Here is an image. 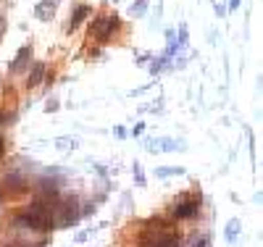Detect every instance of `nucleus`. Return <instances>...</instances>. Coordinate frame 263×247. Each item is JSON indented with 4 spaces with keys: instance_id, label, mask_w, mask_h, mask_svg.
<instances>
[{
    "instance_id": "nucleus-1",
    "label": "nucleus",
    "mask_w": 263,
    "mask_h": 247,
    "mask_svg": "<svg viewBox=\"0 0 263 247\" xmlns=\"http://www.w3.org/2000/svg\"><path fill=\"white\" fill-rule=\"evenodd\" d=\"M119 24H121V21H119V16H116V13L103 16V18H98L95 24H92V34H95L98 40H108V37H111V34L119 29Z\"/></svg>"
},
{
    "instance_id": "nucleus-2",
    "label": "nucleus",
    "mask_w": 263,
    "mask_h": 247,
    "mask_svg": "<svg viewBox=\"0 0 263 247\" xmlns=\"http://www.w3.org/2000/svg\"><path fill=\"white\" fill-rule=\"evenodd\" d=\"M58 3H61V0H40V3L34 6V16H37L40 21H50V18L55 16Z\"/></svg>"
},
{
    "instance_id": "nucleus-3",
    "label": "nucleus",
    "mask_w": 263,
    "mask_h": 247,
    "mask_svg": "<svg viewBox=\"0 0 263 247\" xmlns=\"http://www.w3.org/2000/svg\"><path fill=\"white\" fill-rule=\"evenodd\" d=\"M195 213H197V203H195V200H187V203L174 208V216H177V218H192Z\"/></svg>"
},
{
    "instance_id": "nucleus-4",
    "label": "nucleus",
    "mask_w": 263,
    "mask_h": 247,
    "mask_svg": "<svg viewBox=\"0 0 263 247\" xmlns=\"http://www.w3.org/2000/svg\"><path fill=\"white\" fill-rule=\"evenodd\" d=\"M29 58H32V48H29V45H27V48H21V50H18L16 61L11 63V71H13V74H18L21 69H24V63H27Z\"/></svg>"
},
{
    "instance_id": "nucleus-5",
    "label": "nucleus",
    "mask_w": 263,
    "mask_h": 247,
    "mask_svg": "<svg viewBox=\"0 0 263 247\" xmlns=\"http://www.w3.org/2000/svg\"><path fill=\"white\" fill-rule=\"evenodd\" d=\"M87 16H90V6H79L77 11H74V18H71V24H69V29L74 32L79 24H82V21L87 18Z\"/></svg>"
},
{
    "instance_id": "nucleus-6",
    "label": "nucleus",
    "mask_w": 263,
    "mask_h": 247,
    "mask_svg": "<svg viewBox=\"0 0 263 247\" xmlns=\"http://www.w3.org/2000/svg\"><path fill=\"white\" fill-rule=\"evenodd\" d=\"M42 74H45V63H37L32 69V74H29V87H37L42 82Z\"/></svg>"
},
{
    "instance_id": "nucleus-7",
    "label": "nucleus",
    "mask_w": 263,
    "mask_h": 247,
    "mask_svg": "<svg viewBox=\"0 0 263 247\" xmlns=\"http://www.w3.org/2000/svg\"><path fill=\"white\" fill-rule=\"evenodd\" d=\"M156 247H179V237L177 234H166L161 242H156Z\"/></svg>"
},
{
    "instance_id": "nucleus-8",
    "label": "nucleus",
    "mask_w": 263,
    "mask_h": 247,
    "mask_svg": "<svg viewBox=\"0 0 263 247\" xmlns=\"http://www.w3.org/2000/svg\"><path fill=\"white\" fill-rule=\"evenodd\" d=\"M237 234H239V221H232V223H229V229H227V239H229V242H234V237H237Z\"/></svg>"
},
{
    "instance_id": "nucleus-9",
    "label": "nucleus",
    "mask_w": 263,
    "mask_h": 247,
    "mask_svg": "<svg viewBox=\"0 0 263 247\" xmlns=\"http://www.w3.org/2000/svg\"><path fill=\"white\" fill-rule=\"evenodd\" d=\"M145 8H147V0H137V3L129 8V13H132V16H140V13H142Z\"/></svg>"
},
{
    "instance_id": "nucleus-10",
    "label": "nucleus",
    "mask_w": 263,
    "mask_h": 247,
    "mask_svg": "<svg viewBox=\"0 0 263 247\" xmlns=\"http://www.w3.org/2000/svg\"><path fill=\"white\" fill-rule=\"evenodd\" d=\"M168 174H182V168H158V176H168Z\"/></svg>"
},
{
    "instance_id": "nucleus-11",
    "label": "nucleus",
    "mask_w": 263,
    "mask_h": 247,
    "mask_svg": "<svg viewBox=\"0 0 263 247\" xmlns=\"http://www.w3.org/2000/svg\"><path fill=\"white\" fill-rule=\"evenodd\" d=\"M6 27H8V24H6V16H0V34L6 32Z\"/></svg>"
},
{
    "instance_id": "nucleus-12",
    "label": "nucleus",
    "mask_w": 263,
    "mask_h": 247,
    "mask_svg": "<svg viewBox=\"0 0 263 247\" xmlns=\"http://www.w3.org/2000/svg\"><path fill=\"white\" fill-rule=\"evenodd\" d=\"M197 247H208V237H203L200 242H197Z\"/></svg>"
},
{
    "instance_id": "nucleus-13",
    "label": "nucleus",
    "mask_w": 263,
    "mask_h": 247,
    "mask_svg": "<svg viewBox=\"0 0 263 247\" xmlns=\"http://www.w3.org/2000/svg\"><path fill=\"white\" fill-rule=\"evenodd\" d=\"M0 153H3V137H0Z\"/></svg>"
}]
</instances>
